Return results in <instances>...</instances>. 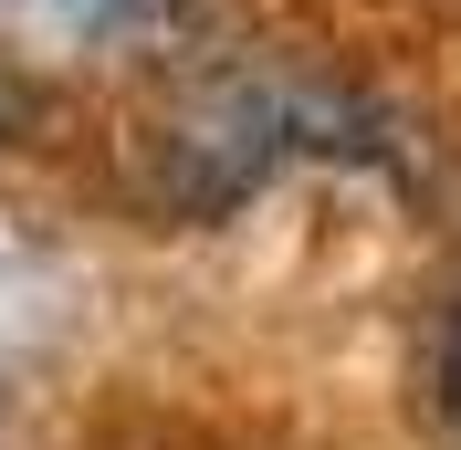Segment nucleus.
I'll return each instance as SVG.
<instances>
[{
	"label": "nucleus",
	"mask_w": 461,
	"mask_h": 450,
	"mask_svg": "<svg viewBox=\"0 0 461 450\" xmlns=\"http://www.w3.org/2000/svg\"><path fill=\"white\" fill-rule=\"evenodd\" d=\"M189 0H0V53H147Z\"/></svg>",
	"instance_id": "nucleus-1"
},
{
	"label": "nucleus",
	"mask_w": 461,
	"mask_h": 450,
	"mask_svg": "<svg viewBox=\"0 0 461 450\" xmlns=\"http://www.w3.org/2000/svg\"><path fill=\"white\" fill-rule=\"evenodd\" d=\"M42 325H53V273L22 262V252H0V346L42 336Z\"/></svg>",
	"instance_id": "nucleus-2"
},
{
	"label": "nucleus",
	"mask_w": 461,
	"mask_h": 450,
	"mask_svg": "<svg viewBox=\"0 0 461 450\" xmlns=\"http://www.w3.org/2000/svg\"><path fill=\"white\" fill-rule=\"evenodd\" d=\"M430 409L461 440V293H451V314H440V336H430Z\"/></svg>",
	"instance_id": "nucleus-3"
},
{
	"label": "nucleus",
	"mask_w": 461,
	"mask_h": 450,
	"mask_svg": "<svg viewBox=\"0 0 461 450\" xmlns=\"http://www.w3.org/2000/svg\"><path fill=\"white\" fill-rule=\"evenodd\" d=\"M32 126H42V85H32L22 63H0V147H22Z\"/></svg>",
	"instance_id": "nucleus-4"
},
{
	"label": "nucleus",
	"mask_w": 461,
	"mask_h": 450,
	"mask_svg": "<svg viewBox=\"0 0 461 450\" xmlns=\"http://www.w3.org/2000/svg\"><path fill=\"white\" fill-rule=\"evenodd\" d=\"M0 450H11V419H0Z\"/></svg>",
	"instance_id": "nucleus-5"
}]
</instances>
